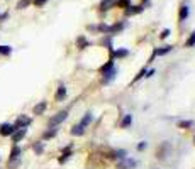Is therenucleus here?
I'll list each match as a JSON object with an SVG mask.
<instances>
[{
	"instance_id": "f257e3e1",
	"label": "nucleus",
	"mask_w": 195,
	"mask_h": 169,
	"mask_svg": "<svg viewBox=\"0 0 195 169\" xmlns=\"http://www.w3.org/2000/svg\"><path fill=\"white\" fill-rule=\"evenodd\" d=\"M15 130H17V129H15L14 123H10V122H2L0 123V137H10Z\"/></svg>"
},
{
	"instance_id": "f03ea898",
	"label": "nucleus",
	"mask_w": 195,
	"mask_h": 169,
	"mask_svg": "<svg viewBox=\"0 0 195 169\" xmlns=\"http://www.w3.org/2000/svg\"><path fill=\"white\" fill-rule=\"evenodd\" d=\"M66 117H68V112H58L54 117H51L49 118V122H48V127H56V125H60L61 122H65L66 120Z\"/></svg>"
},
{
	"instance_id": "7ed1b4c3",
	"label": "nucleus",
	"mask_w": 195,
	"mask_h": 169,
	"mask_svg": "<svg viewBox=\"0 0 195 169\" xmlns=\"http://www.w3.org/2000/svg\"><path fill=\"white\" fill-rule=\"evenodd\" d=\"M31 122H32L31 117H27V115H19V117L15 118V122H14V127H15V129H27V127L31 125Z\"/></svg>"
},
{
	"instance_id": "20e7f679",
	"label": "nucleus",
	"mask_w": 195,
	"mask_h": 169,
	"mask_svg": "<svg viewBox=\"0 0 195 169\" xmlns=\"http://www.w3.org/2000/svg\"><path fill=\"white\" fill-rule=\"evenodd\" d=\"M26 135H27V129H17V130L10 135V139H12L14 144H19L24 137H26Z\"/></svg>"
},
{
	"instance_id": "39448f33",
	"label": "nucleus",
	"mask_w": 195,
	"mask_h": 169,
	"mask_svg": "<svg viewBox=\"0 0 195 169\" xmlns=\"http://www.w3.org/2000/svg\"><path fill=\"white\" fill-rule=\"evenodd\" d=\"M21 156H22L21 145H19V144H14L12 149H10V152H9V161L10 159H21Z\"/></svg>"
},
{
	"instance_id": "423d86ee",
	"label": "nucleus",
	"mask_w": 195,
	"mask_h": 169,
	"mask_svg": "<svg viewBox=\"0 0 195 169\" xmlns=\"http://www.w3.org/2000/svg\"><path fill=\"white\" fill-rule=\"evenodd\" d=\"M46 108H48V103H46V101H39L37 105H34V108H32V113H34V115H43Z\"/></svg>"
},
{
	"instance_id": "0eeeda50",
	"label": "nucleus",
	"mask_w": 195,
	"mask_h": 169,
	"mask_svg": "<svg viewBox=\"0 0 195 169\" xmlns=\"http://www.w3.org/2000/svg\"><path fill=\"white\" fill-rule=\"evenodd\" d=\"M65 97H66V88L63 86V84H60V86H58L56 95H54V100H56V101H63V100H65Z\"/></svg>"
},
{
	"instance_id": "6e6552de",
	"label": "nucleus",
	"mask_w": 195,
	"mask_h": 169,
	"mask_svg": "<svg viewBox=\"0 0 195 169\" xmlns=\"http://www.w3.org/2000/svg\"><path fill=\"white\" fill-rule=\"evenodd\" d=\"M136 166V161L134 159H126L124 162L119 164V169H132Z\"/></svg>"
},
{
	"instance_id": "1a4fd4ad",
	"label": "nucleus",
	"mask_w": 195,
	"mask_h": 169,
	"mask_svg": "<svg viewBox=\"0 0 195 169\" xmlns=\"http://www.w3.org/2000/svg\"><path fill=\"white\" fill-rule=\"evenodd\" d=\"M32 151L36 152V156H41L44 152V142H36L32 144Z\"/></svg>"
},
{
	"instance_id": "9d476101",
	"label": "nucleus",
	"mask_w": 195,
	"mask_h": 169,
	"mask_svg": "<svg viewBox=\"0 0 195 169\" xmlns=\"http://www.w3.org/2000/svg\"><path fill=\"white\" fill-rule=\"evenodd\" d=\"M49 129H51V130H46V132L43 134V139H44V140L53 139V137L56 135V132H58V129H56V127H49Z\"/></svg>"
},
{
	"instance_id": "9b49d317",
	"label": "nucleus",
	"mask_w": 195,
	"mask_h": 169,
	"mask_svg": "<svg viewBox=\"0 0 195 169\" xmlns=\"http://www.w3.org/2000/svg\"><path fill=\"white\" fill-rule=\"evenodd\" d=\"M12 54V47L7 44H0V56H10Z\"/></svg>"
},
{
	"instance_id": "f8f14e48",
	"label": "nucleus",
	"mask_w": 195,
	"mask_h": 169,
	"mask_svg": "<svg viewBox=\"0 0 195 169\" xmlns=\"http://www.w3.org/2000/svg\"><path fill=\"white\" fill-rule=\"evenodd\" d=\"M22 164V161L21 159H10L9 162H7V167L9 169H19Z\"/></svg>"
},
{
	"instance_id": "ddd939ff",
	"label": "nucleus",
	"mask_w": 195,
	"mask_h": 169,
	"mask_svg": "<svg viewBox=\"0 0 195 169\" xmlns=\"http://www.w3.org/2000/svg\"><path fill=\"white\" fill-rule=\"evenodd\" d=\"M83 132H85V127H83L82 123H78V125L71 127V134H73V135H82Z\"/></svg>"
},
{
	"instance_id": "4468645a",
	"label": "nucleus",
	"mask_w": 195,
	"mask_h": 169,
	"mask_svg": "<svg viewBox=\"0 0 195 169\" xmlns=\"http://www.w3.org/2000/svg\"><path fill=\"white\" fill-rule=\"evenodd\" d=\"M70 156H71V149L66 147V149H65V152H63V154H61V157H60V162H66Z\"/></svg>"
},
{
	"instance_id": "2eb2a0df",
	"label": "nucleus",
	"mask_w": 195,
	"mask_h": 169,
	"mask_svg": "<svg viewBox=\"0 0 195 169\" xmlns=\"http://www.w3.org/2000/svg\"><path fill=\"white\" fill-rule=\"evenodd\" d=\"M170 51H171V46H165V47H161V49H156L154 56H163V54H166V53H170Z\"/></svg>"
},
{
	"instance_id": "dca6fc26",
	"label": "nucleus",
	"mask_w": 195,
	"mask_h": 169,
	"mask_svg": "<svg viewBox=\"0 0 195 169\" xmlns=\"http://www.w3.org/2000/svg\"><path fill=\"white\" fill-rule=\"evenodd\" d=\"M187 17H188V7H187V5H183L182 10H180V21H185Z\"/></svg>"
},
{
	"instance_id": "f3484780",
	"label": "nucleus",
	"mask_w": 195,
	"mask_h": 169,
	"mask_svg": "<svg viewBox=\"0 0 195 169\" xmlns=\"http://www.w3.org/2000/svg\"><path fill=\"white\" fill-rule=\"evenodd\" d=\"M131 123H132V117H131V115H126L121 125H122V127H127V125H131Z\"/></svg>"
},
{
	"instance_id": "a211bd4d",
	"label": "nucleus",
	"mask_w": 195,
	"mask_h": 169,
	"mask_svg": "<svg viewBox=\"0 0 195 169\" xmlns=\"http://www.w3.org/2000/svg\"><path fill=\"white\" fill-rule=\"evenodd\" d=\"M110 5H114V0H102V8H110Z\"/></svg>"
},
{
	"instance_id": "6ab92c4d",
	"label": "nucleus",
	"mask_w": 195,
	"mask_h": 169,
	"mask_svg": "<svg viewBox=\"0 0 195 169\" xmlns=\"http://www.w3.org/2000/svg\"><path fill=\"white\" fill-rule=\"evenodd\" d=\"M187 46L188 47H192V46H195V32H192V36H190V39L187 41Z\"/></svg>"
},
{
	"instance_id": "aec40b11",
	"label": "nucleus",
	"mask_w": 195,
	"mask_h": 169,
	"mask_svg": "<svg viewBox=\"0 0 195 169\" xmlns=\"http://www.w3.org/2000/svg\"><path fill=\"white\" fill-rule=\"evenodd\" d=\"M139 10H141V8H139L138 5H132V7H129V8H127V14H138Z\"/></svg>"
},
{
	"instance_id": "412c9836",
	"label": "nucleus",
	"mask_w": 195,
	"mask_h": 169,
	"mask_svg": "<svg viewBox=\"0 0 195 169\" xmlns=\"http://www.w3.org/2000/svg\"><path fill=\"white\" fill-rule=\"evenodd\" d=\"M88 122H92V115H90V113H87V115H85V117H83V120H82V125L85 127Z\"/></svg>"
},
{
	"instance_id": "4be33fe9",
	"label": "nucleus",
	"mask_w": 195,
	"mask_h": 169,
	"mask_svg": "<svg viewBox=\"0 0 195 169\" xmlns=\"http://www.w3.org/2000/svg\"><path fill=\"white\" fill-rule=\"evenodd\" d=\"M27 5H29V0H21L17 4V8H26Z\"/></svg>"
},
{
	"instance_id": "5701e85b",
	"label": "nucleus",
	"mask_w": 195,
	"mask_h": 169,
	"mask_svg": "<svg viewBox=\"0 0 195 169\" xmlns=\"http://www.w3.org/2000/svg\"><path fill=\"white\" fill-rule=\"evenodd\" d=\"M46 2H48V0H34V5H36V7H43Z\"/></svg>"
},
{
	"instance_id": "b1692460",
	"label": "nucleus",
	"mask_w": 195,
	"mask_h": 169,
	"mask_svg": "<svg viewBox=\"0 0 195 169\" xmlns=\"http://www.w3.org/2000/svg\"><path fill=\"white\" fill-rule=\"evenodd\" d=\"M126 54H127V51H115L117 58H122V56H126Z\"/></svg>"
},
{
	"instance_id": "393cba45",
	"label": "nucleus",
	"mask_w": 195,
	"mask_h": 169,
	"mask_svg": "<svg viewBox=\"0 0 195 169\" xmlns=\"http://www.w3.org/2000/svg\"><path fill=\"white\" fill-rule=\"evenodd\" d=\"M170 36V29H165L163 32H161V39H165V37H168Z\"/></svg>"
},
{
	"instance_id": "a878e982",
	"label": "nucleus",
	"mask_w": 195,
	"mask_h": 169,
	"mask_svg": "<svg viewBox=\"0 0 195 169\" xmlns=\"http://www.w3.org/2000/svg\"><path fill=\"white\" fill-rule=\"evenodd\" d=\"M178 125H180V127H190V125H192V122H180Z\"/></svg>"
},
{
	"instance_id": "bb28decb",
	"label": "nucleus",
	"mask_w": 195,
	"mask_h": 169,
	"mask_svg": "<svg viewBox=\"0 0 195 169\" xmlns=\"http://www.w3.org/2000/svg\"><path fill=\"white\" fill-rule=\"evenodd\" d=\"M144 147H146V142H141V144L138 145V149H139V151H143Z\"/></svg>"
},
{
	"instance_id": "cd10ccee",
	"label": "nucleus",
	"mask_w": 195,
	"mask_h": 169,
	"mask_svg": "<svg viewBox=\"0 0 195 169\" xmlns=\"http://www.w3.org/2000/svg\"><path fill=\"white\" fill-rule=\"evenodd\" d=\"M144 75H146V69H143V71L139 73V75L136 76V80H139V78H141V76H144Z\"/></svg>"
},
{
	"instance_id": "c85d7f7f",
	"label": "nucleus",
	"mask_w": 195,
	"mask_h": 169,
	"mask_svg": "<svg viewBox=\"0 0 195 169\" xmlns=\"http://www.w3.org/2000/svg\"><path fill=\"white\" fill-rule=\"evenodd\" d=\"M0 162H2V157H0Z\"/></svg>"
}]
</instances>
